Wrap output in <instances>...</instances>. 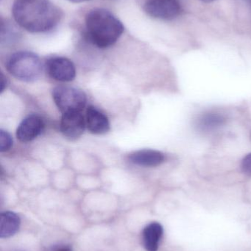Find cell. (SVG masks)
<instances>
[{
  "label": "cell",
  "instance_id": "cell-6",
  "mask_svg": "<svg viewBox=\"0 0 251 251\" xmlns=\"http://www.w3.org/2000/svg\"><path fill=\"white\" fill-rule=\"evenodd\" d=\"M47 73L53 79L60 82H70L76 75L75 65L63 57H53L46 63Z\"/></svg>",
  "mask_w": 251,
  "mask_h": 251
},
{
  "label": "cell",
  "instance_id": "cell-4",
  "mask_svg": "<svg viewBox=\"0 0 251 251\" xmlns=\"http://www.w3.org/2000/svg\"><path fill=\"white\" fill-rule=\"evenodd\" d=\"M53 95L56 105L63 114L81 113L86 104L85 94L72 87H57L53 91Z\"/></svg>",
  "mask_w": 251,
  "mask_h": 251
},
{
  "label": "cell",
  "instance_id": "cell-11",
  "mask_svg": "<svg viewBox=\"0 0 251 251\" xmlns=\"http://www.w3.org/2000/svg\"><path fill=\"white\" fill-rule=\"evenodd\" d=\"M163 227L157 222L148 224L143 230V246L147 251H158L163 236Z\"/></svg>",
  "mask_w": 251,
  "mask_h": 251
},
{
  "label": "cell",
  "instance_id": "cell-13",
  "mask_svg": "<svg viewBox=\"0 0 251 251\" xmlns=\"http://www.w3.org/2000/svg\"><path fill=\"white\" fill-rule=\"evenodd\" d=\"M226 118L218 112H209L201 115L197 121V128L201 131H209L216 129L225 125Z\"/></svg>",
  "mask_w": 251,
  "mask_h": 251
},
{
  "label": "cell",
  "instance_id": "cell-17",
  "mask_svg": "<svg viewBox=\"0 0 251 251\" xmlns=\"http://www.w3.org/2000/svg\"><path fill=\"white\" fill-rule=\"evenodd\" d=\"M55 251H72L70 247L69 246H61V247L57 248Z\"/></svg>",
  "mask_w": 251,
  "mask_h": 251
},
{
  "label": "cell",
  "instance_id": "cell-20",
  "mask_svg": "<svg viewBox=\"0 0 251 251\" xmlns=\"http://www.w3.org/2000/svg\"><path fill=\"white\" fill-rule=\"evenodd\" d=\"M202 1H204V2L209 3V2H213V1H217V0H201Z\"/></svg>",
  "mask_w": 251,
  "mask_h": 251
},
{
  "label": "cell",
  "instance_id": "cell-5",
  "mask_svg": "<svg viewBox=\"0 0 251 251\" xmlns=\"http://www.w3.org/2000/svg\"><path fill=\"white\" fill-rule=\"evenodd\" d=\"M144 10L150 17L170 21L181 14L182 7L178 0H147Z\"/></svg>",
  "mask_w": 251,
  "mask_h": 251
},
{
  "label": "cell",
  "instance_id": "cell-21",
  "mask_svg": "<svg viewBox=\"0 0 251 251\" xmlns=\"http://www.w3.org/2000/svg\"><path fill=\"white\" fill-rule=\"evenodd\" d=\"M245 1H246V2H247L248 4H249V6H250L251 10V0H245Z\"/></svg>",
  "mask_w": 251,
  "mask_h": 251
},
{
  "label": "cell",
  "instance_id": "cell-19",
  "mask_svg": "<svg viewBox=\"0 0 251 251\" xmlns=\"http://www.w3.org/2000/svg\"><path fill=\"white\" fill-rule=\"evenodd\" d=\"M68 1H71L73 3H81L84 2V1H90V0H68Z\"/></svg>",
  "mask_w": 251,
  "mask_h": 251
},
{
  "label": "cell",
  "instance_id": "cell-15",
  "mask_svg": "<svg viewBox=\"0 0 251 251\" xmlns=\"http://www.w3.org/2000/svg\"><path fill=\"white\" fill-rule=\"evenodd\" d=\"M13 140L7 131H0V151L1 152L7 151L11 148Z\"/></svg>",
  "mask_w": 251,
  "mask_h": 251
},
{
  "label": "cell",
  "instance_id": "cell-12",
  "mask_svg": "<svg viewBox=\"0 0 251 251\" xmlns=\"http://www.w3.org/2000/svg\"><path fill=\"white\" fill-rule=\"evenodd\" d=\"M20 219L16 214L5 212L0 216V237L8 238L14 235L19 228Z\"/></svg>",
  "mask_w": 251,
  "mask_h": 251
},
{
  "label": "cell",
  "instance_id": "cell-10",
  "mask_svg": "<svg viewBox=\"0 0 251 251\" xmlns=\"http://www.w3.org/2000/svg\"><path fill=\"white\" fill-rule=\"evenodd\" d=\"M85 123L88 129L93 134H104L110 128L108 118L94 107H88L87 109Z\"/></svg>",
  "mask_w": 251,
  "mask_h": 251
},
{
  "label": "cell",
  "instance_id": "cell-18",
  "mask_svg": "<svg viewBox=\"0 0 251 251\" xmlns=\"http://www.w3.org/2000/svg\"><path fill=\"white\" fill-rule=\"evenodd\" d=\"M6 86V81L4 79V76L1 75V92H2L4 91V88Z\"/></svg>",
  "mask_w": 251,
  "mask_h": 251
},
{
  "label": "cell",
  "instance_id": "cell-14",
  "mask_svg": "<svg viewBox=\"0 0 251 251\" xmlns=\"http://www.w3.org/2000/svg\"><path fill=\"white\" fill-rule=\"evenodd\" d=\"M16 28L10 24V22H3L1 24V41H7L9 39H13L16 35H19Z\"/></svg>",
  "mask_w": 251,
  "mask_h": 251
},
{
  "label": "cell",
  "instance_id": "cell-7",
  "mask_svg": "<svg viewBox=\"0 0 251 251\" xmlns=\"http://www.w3.org/2000/svg\"><path fill=\"white\" fill-rule=\"evenodd\" d=\"M85 125L81 113H64L60 122V130L65 137L74 140L82 135Z\"/></svg>",
  "mask_w": 251,
  "mask_h": 251
},
{
  "label": "cell",
  "instance_id": "cell-16",
  "mask_svg": "<svg viewBox=\"0 0 251 251\" xmlns=\"http://www.w3.org/2000/svg\"><path fill=\"white\" fill-rule=\"evenodd\" d=\"M242 169L243 172L251 175V153L245 156L242 161Z\"/></svg>",
  "mask_w": 251,
  "mask_h": 251
},
{
  "label": "cell",
  "instance_id": "cell-2",
  "mask_svg": "<svg viewBox=\"0 0 251 251\" xmlns=\"http://www.w3.org/2000/svg\"><path fill=\"white\" fill-rule=\"evenodd\" d=\"M124 30L122 22L106 9L94 8L85 16V38L98 48H109L116 44Z\"/></svg>",
  "mask_w": 251,
  "mask_h": 251
},
{
  "label": "cell",
  "instance_id": "cell-9",
  "mask_svg": "<svg viewBox=\"0 0 251 251\" xmlns=\"http://www.w3.org/2000/svg\"><path fill=\"white\" fill-rule=\"evenodd\" d=\"M130 159L133 163L140 166L156 167L165 162V156L159 151L144 149L131 153Z\"/></svg>",
  "mask_w": 251,
  "mask_h": 251
},
{
  "label": "cell",
  "instance_id": "cell-1",
  "mask_svg": "<svg viewBox=\"0 0 251 251\" xmlns=\"http://www.w3.org/2000/svg\"><path fill=\"white\" fill-rule=\"evenodd\" d=\"M12 13L17 25L32 33L53 30L63 16L61 10L50 0H15Z\"/></svg>",
  "mask_w": 251,
  "mask_h": 251
},
{
  "label": "cell",
  "instance_id": "cell-3",
  "mask_svg": "<svg viewBox=\"0 0 251 251\" xmlns=\"http://www.w3.org/2000/svg\"><path fill=\"white\" fill-rule=\"evenodd\" d=\"M7 71L17 79L32 81L39 76L42 64L39 57L30 51H18L10 56L7 63Z\"/></svg>",
  "mask_w": 251,
  "mask_h": 251
},
{
  "label": "cell",
  "instance_id": "cell-8",
  "mask_svg": "<svg viewBox=\"0 0 251 251\" xmlns=\"http://www.w3.org/2000/svg\"><path fill=\"white\" fill-rule=\"evenodd\" d=\"M43 122L39 116L31 115L22 121L16 131V136L21 142L28 143L36 138L43 128Z\"/></svg>",
  "mask_w": 251,
  "mask_h": 251
}]
</instances>
